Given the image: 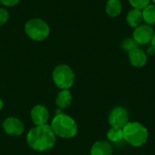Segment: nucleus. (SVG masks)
Wrapping results in <instances>:
<instances>
[{
    "label": "nucleus",
    "instance_id": "21",
    "mask_svg": "<svg viewBox=\"0 0 155 155\" xmlns=\"http://www.w3.org/2000/svg\"><path fill=\"white\" fill-rule=\"evenodd\" d=\"M147 53L149 54H151V55H153V54H155V50L154 48L151 45L149 48H148V51H147Z\"/></svg>",
    "mask_w": 155,
    "mask_h": 155
},
{
    "label": "nucleus",
    "instance_id": "16",
    "mask_svg": "<svg viewBox=\"0 0 155 155\" xmlns=\"http://www.w3.org/2000/svg\"><path fill=\"white\" fill-rule=\"evenodd\" d=\"M143 11V21L149 25H155V5H147Z\"/></svg>",
    "mask_w": 155,
    "mask_h": 155
},
{
    "label": "nucleus",
    "instance_id": "15",
    "mask_svg": "<svg viewBox=\"0 0 155 155\" xmlns=\"http://www.w3.org/2000/svg\"><path fill=\"white\" fill-rule=\"evenodd\" d=\"M107 139L111 143H121L123 140H124L123 129L115 128V127H111L109 129V131L107 132Z\"/></svg>",
    "mask_w": 155,
    "mask_h": 155
},
{
    "label": "nucleus",
    "instance_id": "18",
    "mask_svg": "<svg viewBox=\"0 0 155 155\" xmlns=\"http://www.w3.org/2000/svg\"><path fill=\"white\" fill-rule=\"evenodd\" d=\"M128 1L134 8L139 10H143L147 5H150L151 2V0H128Z\"/></svg>",
    "mask_w": 155,
    "mask_h": 155
},
{
    "label": "nucleus",
    "instance_id": "6",
    "mask_svg": "<svg viewBox=\"0 0 155 155\" xmlns=\"http://www.w3.org/2000/svg\"><path fill=\"white\" fill-rule=\"evenodd\" d=\"M108 122L112 127L123 129L129 123V114L123 106L114 107L109 114Z\"/></svg>",
    "mask_w": 155,
    "mask_h": 155
},
{
    "label": "nucleus",
    "instance_id": "19",
    "mask_svg": "<svg viewBox=\"0 0 155 155\" xmlns=\"http://www.w3.org/2000/svg\"><path fill=\"white\" fill-rule=\"evenodd\" d=\"M9 18V14L6 9L0 7V26L4 25Z\"/></svg>",
    "mask_w": 155,
    "mask_h": 155
},
{
    "label": "nucleus",
    "instance_id": "4",
    "mask_svg": "<svg viewBox=\"0 0 155 155\" xmlns=\"http://www.w3.org/2000/svg\"><path fill=\"white\" fill-rule=\"evenodd\" d=\"M25 34L35 41H43L46 39L50 34L48 24L40 18H33L28 20L25 25Z\"/></svg>",
    "mask_w": 155,
    "mask_h": 155
},
{
    "label": "nucleus",
    "instance_id": "25",
    "mask_svg": "<svg viewBox=\"0 0 155 155\" xmlns=\"http://www.w3.org/2000/svg\"><path fill=\"white\" fill-rule=\"evenodd\" d=\"M1 4H2V3H1V0H0V5H1Z\"/></svg>",
    "mask_w": 155,
    "mask_h": 155
},
{
    "label": "nucleus",
    "instance_id": "23",
    "mask_svg": "<svg viewBox=\"0 0 155 155\" xmlns=\"http://www.w3.org/2000/svg\"><path fill=\"white\" fill-rule=\"evenodd\" d=\"M3 105H4V104H3V101L0 99V111L2 110V108H3Z\"/></svg>",
    "mask_w": 155,
    "mask_h": 155
},
{
    "label": "nucleus",
    "instance_id": "12",
    "mask_svg": "<svg viewBox=\"0 0 155 155\" xmlns=\"http://www.w3.org/2000/svg\"><path fill=\"white\" fill-rule=\"evenodd\" d=\"M126 21L131 27L136 28L137 26L142 25L143 22V11L139 9H135V8L129 11L126 16Z\"/></svg>",
    "mask_w": 155,
    "mask_h": 155
},
{
    "label": "nucleus",
    "instance_id": "1",
    "mask_svg": "<svg viewBox=\"0 0 155 155\" xmlns=\"http://www.w3.org/2000/svg\"><path fill=\"white\" fill-rule=\"evenodd\" d=\"M56 135L51 125L44 124L32 128L26 134L28 145L35 151L45 152L54 147Z\"/></svg>",
    "mask_w": 155,
    "mask_h": 155
},
{
    "label": "nucleus",
    "instance_id": "11",
    "mask_svg": "<svg viewBox=\"0 0 155 155\" xmlns=\"http://www.w3.org/2000/svg\"><path fill=\"white\" fill-rule=\"evenodd\" d=\"M91 155H112L113 147L109 142L97 141L94 143L90 151Z\"/></svg>",
    "mask_w": 155,
    "mask_h": 155
},
{
    "label": "nucleus",
    "instance_id": "10",
    "mask_svg": "<svg viewBox=\"0 0 155 155\" xmlns=\"http://www.w3.org/2000/svg\"><path fill=\"white\" fill-rule=\"evenodd\" d=\"M130 64L134 67H143L147 63V54L141 48H136L128 53Z\"/></svg>",
    "mask_w": 155,
    "mask_h": 155
},
{
    "label": "nucleus",
    "instance_id": "13",
    "mask_svg": "<svg viewBox=\"0 0 155 155\" xmlns=\"http://www.w3.org/2000/svg\"><path fill=\"white\" fill-rule=\"evenodd\" d=\"M72 100L73 97L69 90H61L56 96L55 104L59 108L64 109L70 106V104H72Z\"/></svg>",
    "mask_w": 155,
    "mask_h": 155
},
{
    "label": "nucleus",
    "instance_id": "2",
    "mask_svg": "<svg viewBox=\"0 0 155 155\" xmlns=\"http://www.w3.org/2000/svg\"><path fill=\"white\" fill-rule=\"evenodd\" d=\"M51 127L56 136L69 139L76 135L78 126L76 122L69 115L57 111L51 123Z\"/></svg>",
    "mask_w": 155,
    "mask_h": 155
},
{
    "label": "nucleus",
    "instance_id": "22",
    "mask_svg": "<svg viewBox=\"0 0 155 155\" xmlns=\"http://www.w3.org/2000/svg\"><path fill=\"white\" fill-rule=\"evenodd\" d=\"M151 45L154 48V50H155V32H154V34H153V38H152V41H151Z\"/></svg>",
    "mask_w": 155,
    "mask_h": 155
},
{
    "label": "nucleus",
    "instance_id": "17",
    "mask_svg": "<svg viewBox=\"0 0 155 155\" xmlns=\"http://www.w3.org/2000/svg\"><path fill=\"white\" fill-rule=\"evenodd\" d=\"M121 47L122 49L126 52V53H130L131 51L136 49L139 47V45L136 43V41L134 38H125L122 44H121Z\"/></svg>",
    "mask_w": 155,
    "mask_h": 155
},
{
    "label": "nucleus",
    "instance_id": "8",
    "mask_svg": "<svg viewBox=\"0 0 155 155\" xmlns=\"http://www.w3.org/2000/svg\"><path fill=\"white\" fill-rule=\"evenodd\" d=\"M3 129L5 134L12 136H19L24 133L25 126L22 121L15 117L5 118L3 122Z\"/></svg>",
    "mask_w": 155,
    "mask_h": 155
},
{
    "label": "nucleus",
    "instance_id": "3",
    "mask_svg": "<svg viewBox=\"0 0 155 155\" xmlns=\"http://www.w3.org/2000/svg\"><path fill=\"white\" fill-rule=\"evenodd\" d=\"M124 138L130 145L141 147L146 143L149 133L147 128L138 122H129L124 128Z\"/></svg>",
    "mask_w": 155,
    "mask_h": 155
},
{
    "label": "nucleus",
    "instance_id": "7",
    "mask_svg": "<svg viewBox=\"0 0 155 155\" xmlns=\"http://www.w3.org/2000/svg\"><path fill=\"white\" fill-rule=\"evenodd\" d=\"M153 34L154 31L151 25L147 24H142L134 28L133 38L136 41L138 45H147L151 43Z\"/></svg>",
    "mask_w": 155,
    "mask_h": 155
},
{
    "label": "nucleus",
    "instance_id": "14",
    "mask_svg": "<svg viewBox=\"0 0 155 155\" xmlns=\"http://www.w3.org/2000/svg\"><path fill=\"white\" fill-rule=\"evenodd\" d=\"M122 2L120 0H108L105 5L106 14L111 17H116L122 13Z\"/></svg>",
    "mask_w": 155,
    "mask_h": 155
},
{
    "label": "nucleus",
    "instance_id": "24",
    "mask_svg": "<svg viewBox=\"0 0 155 155\" xmlns=\"http://www.w3.org/2000/svg\"><path fill=\"white\" fill-rule=\"evenodd\" d=\"M151 1H152V2H153V3L155 5V0H151Z\"/></svg>",
    "mask_w": 155,
    "mask_h": 155
},
{
    "label": "nucleus",
    "instance_id": "9",
    "mask_svg": "<svg viewBox=\"0 0 155 155\" xmlns=\"http://www.w3.org/2000/svg\"><path fill=\"white\" fill-rule=\"evenodd\" d=\"M31 119L35 126L46 124L49 119V113L45 106L37 104L31 110Z\"/></svg>",
    "mask_w": 155,
    "mask_h": 155
},
{
    "label": "nucleus",
    "instance_id": "20",
    "mask_svg": "<svg viewBox=\"0 0 155 155\" xmlns=\"http://www.w3.org/2000/svg\"><path fill=\"white\" fill-rule=\"evenodd\" d=\"M20 0H1L2 5L5 6H14L19 3Z\"/></svg>",
    "mask_w": 155,
    "mask_h": 155
},
{
    "label": "nucleus",
    "instance_id": "5",
    "mask_svg": "<svg viewBox=\"0 0 155 155\" xmlns=\"http://www.w3.org/2000/svg\"><path fill=\"white\" fill-rule=\"evenodd\" d=\"M54 84L61 90H69L74 83V73L67 64H59L53 72Z\"/></svg>",
    "mask_w": 155,
    "mask_h": 155
}]
</instances>
